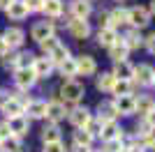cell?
<instances>
[{
  "label": "cell",
  "mask_w": 155,
  "mask_h": 152,
  "mask_svg": "<svg viewBox=\"0 0 155 152\" xmlns=\"http://www.w3.org/2000/svg\"><path fill=\"white\" fill-rule=\"evenodd\" d=\"M60 95H63L65 101L74 104V101H79L81 97H84V85H81V83H77V81H67V83H63Z\"/></svg>",
  "instance_id": "cell-1"
},
{
  "label": "cell",
  "mask_w": 155,
  "mask_h": 152,
  "mask_svg": "<svg viewBox=\"0 0 155 152\" xmlns=\"http://www.w3.org/2000/svg\"><path fill=\"white\" fill-rule=\"evenodd\" d=\"M127 23H132L134 28H143L150 23V12L146 7H132L127 9Z\"/></svg>",
  "instance_id": "cell-2"
},
{
  "label": "cell",
  "mask_w": 155,
  "mask_h": 152,
  "mask_svg": "<svg viewBox=\"0 0 155 152\" xmlns=\"http://www.w3.org/2000/svg\"><path fill=\"white\" fill-rule=\"evenodd\" d=\"M134 81L139 85H153L155 83V71L150 65H139L134 67Z\"/></svg>",
  "instance_id": "cell-3"
},
{
  "label": "cell",
  "mask_w": 155,
  "mask_h": 152,
  "mask_svg": "<svg viewBox=\"0 0 155 152\" xmlns=\"http://www.w3.org/2000/svg\"><path fill=\"white\" fill-rule=\"evenodd\" d=\"M5 9H7V16H9L12 21H23L28 16V7H26L23 0H12Z\"/></svg>",
  "instance_id": "cell-4"
},
{
  "label": "cell",
  "mask_w": 155,
  "mask_h": 152,
  "mask_svg": "<svg viewBox=\"0 0 155 152\" xmlns=\"http://www.w3.org/2000/svg\"><path fill=\"white\" fill-rule=\"evenodd\" d=\"M2 113L7 115V120L23 115V101H19L16 97H7V101L2 104Z\"/></svg>",
  "instance_id": "cell-5"
},
{
  "label": "cell",
  "mask_w": 155,
  "mask_h": 152,
  "mask_svg": "<svg viewBox=\"0 0 155 152\" xmlns=\"http://www.w3.org/2000/svg\"><path fill=\"white\" fill-rule=\"evenodd\" d=\"M53 37V23H49V21H42V23H37L35 28H32V39L37 42V44H42L44 39Z\"/></svg>",
  "instance_id": "cell-6"
},
{
  "label": "cell",
  "mask_w": 155,
  "mask_h": 152,
  "mask_svg": "<svg viewBox=\"0 0 155 152\" xmlns=\"http://www.w3.org/2000/svg\"><path fill=\"white\" fill-rule=\"evenodd\" d=\"M114 78L116 81H132L134 78V67L125 60V62H116V67H114Z\"/></svg>",
  "instance_id": "cell-7"
},
{
  "label": "cell",
  "mask_w": 155,
  "mask_h": 152,
  "mask_svg": "<svg viewBox=\"0 0 155 152\" xmlns=\"http://www.w3.org/2000/svg\"><path fill=\"white\" fill-rule=\"evenodd\" d=\"M14 81H16V85H19V88L28 90V88H32V85H35L37 76H35V71H32V69H16Z\"/></svg>",
  "instance_id": "cell-8"
},
{
  "label": "cell",
  "mask_w": 155,
  "mask_h": 152,
  "mask_svg": "<svg viewBox=\"0 0 155 152\" xmlns=\"http://www.w3.org/2000/svg\"><path fill=\"white\" fill-rule=\"evenodd\" d=\"M70 32L77 39H86L91 35V25H88V21H84V19H72L70 21Z\"/></svg>",
  "instance_id": "cell-9"
},
{
  "label": "cell",
  "mask_w": 155,
  "mask_h": 152,
  "mask_svg": "<svg viewBox=\"0 0 155 152\" xmlns=\"http://www.w3.org/2000/svg\"><path fill=\"white\" fill-rule=\"evenodd\" d=\"M114 106H116V113L118 115H132V113H134V97H132V95L116 97Z\"/></svg>",
  "instance_id": "cell-10"
},
{
  "label": "cell",
  "mask_w": 155,
  "mask_h": 152,
  "mask_svg": "<svg viewBox=\"0 0 155 152\" xmlns=\"http://www.w3.org/2000/svg\"><path fill=\"white\" fill-rule=\"evenodd\" d=\"M7 129H9V134H12V136L21 138V136L28 131V120L23 118V115H19V118H12V120H7Z\"/></svg>",
  "instance_id": "cell-11"
},
{
  "label": "cell",
  "mask_w": 155,
  "mask_h": 152,
  "mask_svg": "<svg viewBox=\"0 0 155 152\" xmlns=\"http://www.w3.org/2000/svg\"><path fill=\"white\" fill-rule=\"evenodd\" d=\"M23 111L28 113V118H44L46 115V101H42V99L28 101V104H23Z\"/></svg>",
  "instance_id": "cell-12"
},
{
  "label": "cell",
  "mask_w": 155,
  "mask_h": 152,
  "mask_svg": "<svg viewBox=\"0 0 155 152\" xmlns=\"http://www.w3.org/2000/svg\"><path fill=\"white\" fill-rule=\"evenodd\" d=\"M88 120H91V111H88V108H74L70 113V122L77 127V129H84V127L88 125Z\"/></svg>",
  "instance_id": "cell-13"
},
{
  "label": "cell",
  "mask_w": 155,
  "mask_h": 152,
  "mask_svg": "<svg viewBox=\"0 0 155 152\" xmlns=\"http://www.w3.org/2000/svg\"><path fill=\"white\" fill-rule=\"evenodd\" d=\"M23 37H26V35H23L21 28H7V30L2 32V39L7 42L9 49H12V46H21L23 44Z\"/></svg>",
  "instance_id": "cell-14"
},
{
  "label": "cell",
  "mask_w": 155,
  "mask_h": 152,
  "mask_svg": "<svg viewBox=\"0 0 155 152\" xmlns=\"http://www.w3.org/2000/svg\"><path fill=\"white\" fill-rule=\"evenodd\" d=\"M51 69H53V62L49 60V55H44V58H35V62H32V71H35V76H49L51 74Z\"/></svg>",
  "instance_id": "cell-15"
},
{
  "label": "cell",
  "mask_w": 155,
  "mask_h": 152,
  "mask_svg": "<svg viewBox=\"0 0 155 152\" xmlns=\"http://www.w3.org/2000/svg\"><path fill=\"white\" fill-rule=\"evenodd\" d=\"M95 69H97V65H95V60H93L91 55H81L77 60V74L91 76V74H95Z\"/></svg>",
  "instance_id": "cell-16"
},
{
  "label": "cell",
  "mask_w": 155,
  "mask_h": 152,
  "mask_svg": "<svg viewBox=\"0 0 155 152\" xmlns=\"http://www.w3.org/2000/svg\"><path fill=\"white\" fill-rule=\"evenodd\" d=\"M97 111H100V118H97L100 122H114V120H116V115H118L114 101H102Z\"/></svg>",
  "instance_id": "cell-17"
},
{
  "label": "cell",
  "mask_w": 155,
  "mask_h": 152,
  "mask_svg": "<svg viewBox=\"0 0 155 152\" xmlns=\"http://www.w3.org/2000/svg\"><path fill=\"white\" fill-rule=\"evenodd\" d=\"M46 118L51 122H58L65 118V106L60 104V101H49L46 104Z\"/></svg>",
  "instance_id": "cell-18"
},
{
  "label": "cell",
  "mask_w": 155,
  "mask_h": 152,
  "mask_svg": "<svg viewBox=\"0 0 155 152\" xmlns=\"http://www.w3.org/2000/svg\"><path fill=\"white\" fill-rule=\"evenodd\" d=\"M97 42H100V46H114L118 42V35H116V30L114 28H102V30L97 32Z\"/></svg>",
  "instance_id": "cell-19"
},
{
  "label": "cell",
  "mask_w": 155,
  "mask_h": 152,
  "mask_svg": "<svg viewBox=\"0 0 155 152\" xmlns=\"http://www.w3.org/2000/svg\"><path fill=\"white\" fill-rule=\"evenodd\" d=\"M0 152H21V138L16 136H2L0 138Z\"/></svg>",
  "instance_id": "cell-20"
},
{
  "label": "cell",
  "mask_w": 155,
  "mask_h": 152,
  "mask_svg": "<svg viewBox=\"0 0 155 152\" xmlns=\"http://www.w3.org/2000/svg\"><path fill=\"white\" fill-rule=\"evenodd\" d=\"M127 53H130L127 46H125L120 39H118L116 44L109 49V55H111V60H114V62H125V60H127Z\"/></svg>",
  "instance_id": "cell-21"
},
{
  "label": "cell",
  "mask_w": 155,
  "mask_h": 152,
  "mask_svg": "<svg viewBox=\"0 0 155 152\" xmlns=\"http://www.w3.org/2000/svg\"><path fill=\"white\" fill-rule=\"evenodd\" d=\"M100 136L109 143V141H114V138H120L123 134H120V129H118L116 122H102V131H100Z\"/></svg>",
  "instance_id": "cell-22"
},
{
  "label": "cell",
  "mask_w": 155,
  "mask_h": 152,
  "mask_svg": "<svg viewBox=\"0 0 155 152\" xmlns=\"http://www.w3.org/2000/svg\"><path fill=\"white\" fill-rule=\"evenodd\" d=\"M72 14H74V19H88V14H91V2L88 0H74L72 2Z\"/></svg>",
  "instance_id": "cell-23"
},
{
  "label": "cell",
  "mask_w": 155,
  "mask_h": 152,
  "mask_svg": "<svg viewBox=\"0 0 155 152\" xmlns=\"http://www.w3.org/2000/svg\"><path fill=\"white\" fill-rule=\"evenodd\" d=\"M123 23H127V9L118 7V9H114V12L109 14V28L116 30L118 25H123Z\"/></svg>",
  "instance_id": "cell-24"
},
{
  "label": "cell",
  "mask_w": 155,
  "mask_h": 152,
  "mask_svg": "<svg viewBox=\"0 0 155 152\" xmlns=\"http://www.w3.org/2000/svg\"><path fill=\"white\" fill-rule=\"evenodd\" d=\"M153 108H155V101L150 99V97H139V99H134V113L148 115Z\"/></svg>",
  "instance_id": "cell-25"
},
{
  "label": "cell",
  "mask_w": 155,
  "mask_h": 152,
  "mask_svg": "<svg viewBox=\"0 0 155 152\" xmlns=\"http://www.w3.org/2000/svg\"><path fill=\"white\" fill-rule=\"evenodd\" d=\"M42 12H46L49 16H60L63 14V0H44V7H42Z\"/></svg>",
  "instance_id": "cell-26"
},
{
  "label": "cell",
  "mask_w": 155,
  "mask_h": 152,
  "mask_svg": "<svg viewBox=\"0 0 155 152\" xmlns=\"http://www.w3.org/2000/svg\"><path fill=\"white\" fill-rule=\"evenodd\" d=\"M67 58H70V51H67V46H63V44H58L51 53H49V60H51L53 65H56V62L60 65L63 60H67Z\"/></svg>",
  "instance_id": "cell-27"
},
{
  "label": "cell",
  "mask_w": 155,
  "mask_h": 152,
  "mask_svg": "<svg viewBox=\"0 0 155 152\" xmlns=\"http://www.w3.org/2000/svg\"><path fill=\"white\" fill-rule=\"evenodd\" d=\"M111 92H114L116 97L132 95V81H116V83H114V88H111Z\"/></svg>",
  "instance_id": "cell-28"
},
{
  "label": "cell",
  "mask_w": 155,
  "mask_h": 152,
  "mask_svg": "<svg viewBox=\"0 0 155 152\" xmlns=\"http://www.w3.org/2000/svg\"><path fill=\"white\" fill-rule=\"evenodd\" d=\"M120 42H123V44L127 46V51H130V49H139V46L143 44L141 35H139V32H134V30H132V32H127V35H125V37L120 39Z\"/></svg>",
  "instance_id": "cell-29"
},
{
  "label": "cell",
  "mask_w": 155,
  "mask_h": 152,
  "mask_svg": "<svg viewBox=\"0 0 155 152\" xmlns=\"http://www.w3.org/2000/svg\"><path fill=\"white\" fill-rule=\"evenodd\" d=\"M114 83H116L114 74H102V76H97V88H100V90H104V92H111Z\"/></svg>",
  "instance_id": "cell-30"
},
{
  "label": "cell",
  "mask_w": 155,
  "mask_h": 152,
  "mask_svg": "<svg viewBox=\"0 0 155 152\" xmlns=\"http://www.w3.org/2000/svg\"><path fill=\"white\" fill-rule=\"evenodd\" d=\"M60 71H63V76H77V60L74 58L63 60L60 62Z\"/></svg>",
  "instance_id": "cell-31"
},
{
  "label": "cell",
  "mask_w": 155,
  "mask_h": 152,
  "mask_svg": "<svg viewBox=\"0 0 155 152\" xmlns=\"http://www.w3.org/2000/svg\"><path fill=\"white\" fill-rule=\"evenodd\" d=\"M91 141H93V136L86 131V129H79V131H74V143H77V145L88 147V145H91Z\"/></svg>",
  "instance_id": "cell-32"
},
{
  "label": "cell",
  "mask_w": 155,
  "mask_h": 152,
  "mask_svg": "<svg viewBox=\"0 0 155 152\" xmlns=\"http://www.w3.org/2000/svg\"><path fill=\"white\" fill-rule=\"evenodd\" d=\"M32 62H35L32 53H21L19 60H16V69H32Z\"/></svg>",
  "instance_id": "cell-33"
},
{
  "label": "cell",
  "mask_w": 155,
  "mask_h": 152,
  "mask_svg": "<svg viewBox=\"0 0 155 152\" xmlns=\"http://www.w3.org/2000/svg\"><path fill=\"white\" fill-rule=\"evenodd\" d=\"M42 138H44V143H56V141H60V131H58V127H49V129H44Z\"/></svg>",
  "instance_id": "cell-34"
},
{
  "label": "cell",
  "mask_w": 155,
  "mask_h": 152,
  "mask_svg": "<svg viewBox=\"0 0 155 152\" xmlns=\"http://www.w3.org/2000/svg\"><path fill=\"white\" fill-rule=\"evenodd\" d=\"M84 129L91 134V136H100V131H102V122H100V120H93V118H91V120H88V125H86Z\"/></svg>",
  "instance_id": "cell-35"
},
{
  "label": "cell",
  "mask_w": 155,
  "mask_h": 152,
  "mask_svg": "<svg viewBox=\"0 0 155 152\" xmlns=\"http://www.w3.org/2000/svg\"><path fill=\"white\" fill-rule=\"evenodd\" d=\"M58 44H60V42H58V37H56V35H53V37L44 39V42H42V44H39V46H42V51H44L46 55H49V53H51V51L56 49V46H58Z\"/></svg>",
  "instance_id": "cell-36"
},
{
  "label": "cell",
  "mask_w": 155,
  "mask_h": 152,
  "mask_svg": "<svg viewBox=\"0 0 155 152\" xmlns=\"http://www.w3.org/2000/svg\"><path fill=\"white\" fill-rule=\"evenodd\" d=\"M44 152H65V145L60 141H56V143H44Z\"/></svg>",
  "instance_id": "cell-37"
},
{
  "label": "cell",
  "mask_w": 155,
  "mask_h": 152,
  "mask_svg": "<svg viewBox=\"0 0 155 152\" xmlns=\"http://www.w3.org/2000/svg\"><path fill=\"white\" fill-rule=\"evenodd\" d=\"M28 7V12H37V9H42L44 7V0H23Z\"/></svg>",
  "instance_id": "cell-38"
},
{
  "label": "cell",
  "mask_w": 155,
  "mask_h": 152,
  "mask_svg": "<svg viewBox=\"0 0 155 152\" xmlns=\"http://www.w3.org/2000/svg\"><path fill=\"white\" fill-rule=\"evenodd\" d=\"M143 44H146V49H148L150 53H155V32H150L148 37L143 39Z\"/></svg>",
  "instance_id": "cell-39"
},
{
  "label": "cell",
  "mask_w": 155,
  "mask_h": 152,
  "mask_svg": "<svg viewBox=\"0 0 155 152\" xmlns=\"http://www.w3.org/2000/svg\"><path fill=\"white\" fill-rule=\"evenodd\" d=\"M107 150H109V152H118V150H120V138L109 141V143H107Z\"/></svg>",
  "instance_id": "cell-40"
},
{
  "label": "cell",
  "mask_w": 155,
  "mask_h": 152,
  "mask_svg": "<svg viewBox=\"0 0 155 152\" xmlns=\"http://www.w3.org/2000/svg\"><path fill=\"white\" fill-rule=\"evenodd\" d=\"M7 51H9V46H7V42L2 39V35H0V58L7 55Z\"/></svg>",
  "instance_id": "cell-41"
},
{
  "label": "cell",
  "mask_w": 155,
  "mask_h": 152,
  "mask_svg": "<svg viewBox=\"0 0 155 152\" xmlns=\"http://www.w3.org/2000/svg\"><path fill=\"white\" fill-rule=\"evenodd\" d=\"M146 122H148V125H150V127H153V129H155V108H153V111H150L148 115H146Z\"/></svg>",
  "instance_id": "cell-42"
},
{
  "label": "cell",
  "mask_w": 155,
  "mask_h": 152,
  "mask_svg": "<svg viewBox=\"0 0 155 152\" xmlns=\"http://www.w3.org/2000/svg\"><path fill=\"white\" fill-rule=\"evenodd\" d=\"M74 152H91V147H81V145H74Z\"/></svg>",
  "instance_id": "cell-43"
},
{
  "label": "cell",
  "mask_w": 155,
  "mask_h": 152,
  "mask_svg": "<svg viewBox=\"0 0 155 152\" xmlns=\"http://www.w3.org/2000/svg\"><path fill=\"white\" fill-rule=\"evenodd\" d=\"M9 2H12V0H0V7H2V9H5V7L9 5Z\"/></svg>",
  "instance_id": "cell-44"
},
{
  "label": "cell",
  "mask_w": 155,
  "mask_h": 152,
  "mask_svg": "<svg viewBox=\"0 0 155 152\" xmlns=\"http://www.w3.org/2000/svg\"><path fill=\"white\" fill-rule=\"evenodd\" d=\"M127 152H143V147H132V150H127Z\"/></svg>",
  "instance_id": "cell-45"
},
{
  "label": "cell",
  "mask_w": 155,
  "mask_h": 152,
  "mask_svg": "<svg viewBox=\"0 0 155 152\" xmlns=\"http://www.w3.org/2000/svg\"><path fill=\"white\" fill-rule=\"evenodd\" d=\"M150 12L155 14V0H150Z\"/></svg>",
  "instance_id": "cell-46"
},
{
  "label": "cell",
  "mask_w": 155,
  "mask_h": 152,
  "mask_svg": "<svg viewBox=\"0 0 155 152\" xmlns=\"http://www.w3.org/2000/svg\"><path fill=\"white\" fill-rule=\"evenodd\" d=\"M91 152H97V150H91Z\"/></svg>",
  "instance_id": "cell-47"
},
{
  "label": "cell",
  "mask_w": 155,
  "mask_h": 152,
  "mask_svg": "<svg viewBox=\"0 0 155 152\" xmlns=\"http://www.w3.org/2000/svg\"><path fill=\"white\" fill-rule=\"evenodd\" d=\"M153 147H155V143H153Z\"/></svg>",
  "instance_id": "cell-48"
},
{
  "label": "cell",
  "mask_w": 155,
  "mask_h": 152,
  "mask_svg": "<svg viewBox=\"0 0 155 152\" xmlns=\"http://www.w3.org/2000/svg\"><path fill=\"white\" fill-rule=\"evenodd\" d=\"M0 138H2V136H0Z\"/></svg>",
  "instance_id": "cell-49"
}]
</instances>
